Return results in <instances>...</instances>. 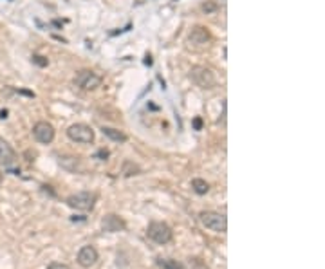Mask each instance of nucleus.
<instances>
[{
  "mask_svg": "<svg viewBox=\"0 0 325 269\" xmlns=\"http://www.w3.org/2000/svg\"><path fill=\"white\" fill-rule=\"evenodd\" d=\"M96 201H98V195L94 192H78V194H72L65 199L67 206L76 210V212H92Z\"/></svg>",
  "mask_w": 325,
  "mask_h": 269,
  "instance_id": "nucleus-1",
  "label": "nucleus"
},
{
  "mask_svg": "<svg viewBox=\"0 0 325 269\" xmlns=\"http://www.w3.org/2000/svg\"><path fill=\"white\" fill-rule=\"evenodd\" d=\"M199 219L203 222V226H206L208 230H212L215 233H226L228 230L226 215H222L219 212H212V210H206V212L199 213Z\"/></svg>",
  "mask_w": 325,
  "mask_h": 269,
  "instance_id": "nucleus-2",
  "label": "nucleus"
},
{
  "mask_svg": "<svg viewBox=\"0 0 325 269\" xmlns=\"http://www.w3.org/2000/svg\"><path fill=\"white\" fill-rule=\"evenodd\" d=\"M146 235L150 241H154L156 244H168L172 239H174V232L172 228L166 224V222H150L148 228H146Z\"/></svg>",
  "mask_w": 325,
  "mask_h": 269,
  "instance_id": "nucleus-3",
  "label": "nucleus"
},
{
  "mask_svg": "<svg viewBox=\"0 0 325 269\" xmlns=\"http://www.w3.org/2000/svg\"><path fill=\"white\" fill-rule=\"evenodd\" d=\"M190 78L193 80V83L201 89H213L217 85V78L213 74L212 69L203 65H193L190 69Z\"/></svg>",
  "mask_w": 325,
  "mask_h": 269,
  "instance_id": "nucleus-4",
  "label": "nucleus"
},
{
  "mask_svg": "<svg viewBox=\"0 0 325 269\" xmlns=\"http://www.w3.org/2000/svg\"><path fill=\"white\" fill-rule=\"evenodd\" d=\"M67 137L74 143H81V145H90L94 141V130L85 125V123H74L67 128Z\"/></svg>",
  "mask_w": 325,
  "mask_h": 269,
  "instance_id": "nucleus-5",
  "label": "nucleus"
},
{
  "mask_svg": "<svg viewBox=\"0 0 325 269\" xmlns=\"http://www.w3.org/2000/svg\"><path fill=\"white\" fill-rule=\"evenodd\" d=\"M101 81H103V78L96 74L94 71H89V69H81L74 76V85L80 87L81 90H96L101 85Z\"/></svg>",
  "mask_w": 325,
  "mask_h": 269,
  "instance_id": "nucleus-6",
  "label": "nucleus"
},
{
  "mask_svg": "<svg viewBox=\"0 0 325 269\" xmlns=\"http://www.w3.org/2000/svg\"><path fill=\"white\" fill-rule=\"evenodd\" d=\"M33 136L38 143L49 145V143H52V139H54V127L47 121H38L33 127Z\"/></svg>",
  "mask_w": 325,
  "mask_h": 269,
  "instance_id": "nucleus-7",
  "label": "nucleus"
},
{
  "mask_svg": "<svg viewBox=\"0 0 325 269\" xmlns=\"http://www.w3.org/2000/svg\"><path fill=\"white\" fill-rule=\"evenodd\" d=\"M212 42V33L203 25H195L188 34V43L193 47H203Z\"/></svg>",
  "mask_w": 325,
  "mask_h": 269,
  "instance_id": "nucleus-8",
  "label": "nucleus"
},
{
  "mask_svg": "<svg viewBox=\"0 0 325 269\" xmlns=\"http://www.w3.org/2000/svg\"><path fill=\"white\" fill-rule=\"evenodd\" d=\"M101 230L107 233L125 232V230H127V222L123 221L119 215H116V213H107V215L101 219Z\"/></svg>",
  "mask_w": 325,
  "mask_h": 269,
  "instance_id": "nucleus-9",
  "label": "nucleus"
},
{
  "mask_svg": "<svg viewBox=\"0 0 325 269\" xmlns=\"http://www.w3.org/2000/svg\"><path fill=\"white\" fill-rule=\"evenodd\" d=\"M98 259H99V255L94 246H83V248L78 251V257H76V260H78V264H80L81 268H92V266L98 262Z\"/></svg>",
  "mask_w": 325,
  "mask_h": 269,
  "instance_id": "nucleus-10",
  "label": "nucleus"
},
{
  "mask_svg": "<svg viewBox=\"0 0 325 269\" xmlns=\"http://www.w3.org/2000/svg\"><path fill=\"white\" fill-rule=\"evenodd\" d=\"M16 161V152L13 150L9 143L0 137V165L11 166Z\"/></svg>",
  "mask_w": 325,
  "mask_h": 269,
  "instance_id": "nucleus-11",
  "label": "nucleus"
},
{
  "mask_svg": "<svg viewBox=\"0 0 325 269\" xmlns=\"http://www.w3.org/2000/svg\"><path fill=\"white\" fill-rule=\"evenodd\" d=\"M101 132H103V136H107L108 139H112V141H116V143H125L128 139L127 134H123L121 130H118V128L103 127L101 128Z\"/></svg>",
  "mask_w": 325,
  "mask_h": 269,
  "instance_id": "nucleus-12",
  "label": "nucleus"
},
{
  "mask_svg": "<svg viewBox=\"0 0 325 269\" xmlns=\"http://www.w3.org/2000/svg\"><path fill=\"white\" fill-rule=\"evenodd\" d=\"M156 264L159 266L161 269H184V266L174 259H161V257H157Z\"/></svg>",
  "mask_w": 325,
  "mask_h": 269,
  "instance_id": "nucleus-13",
  "label": "nucleus"
},
{
  "mask_svg": "<svg viewBox=\"0 0 325 269\" xmlns=\"http://www.w3.org/2000/svg\"><path fill=\"white\" fill-rule=\"evenodd\" d=\"M121 174L125 175V177H132V175L141 174V168H139L136 163H132V161H125V163H123V168H121Z\"/></svg>",
  "mask_w": 325,
  "mask_h": 269,
  "instance_id": "nucleus-14",
  "label": "nucleus"
},
{
  "mask_svg": "<svg viewBox=\"0 0 325 269\" xmlns=\"http://www.w3.org/2000/svg\"><path fill=\"white\" fill-rule=\"evenodd\" d=\"M192 188L197 195H206L210 192V184L204 179H193L192 181Z\"/></svg>",
  "mask_w": 325,
  "mask_h": 269,
  "instance_id": "nucleus-15",
  "label": "nucleus"
},
{
  "mask_svg": "<svg viewBox=\"0 0 325 269\" xmlns=\"http://www.w3.org/2000/svg\"><path fill=\"white\" fill-rule=\"evenodd\" d=\"M219 9V4H217V2H213V0H206V2H204L203 4V11L204 13H215V11Z\"/></svg>",
  "mask_w": 325,
  "mask_h": 269,
  "instance_id": "nucleus-16",
  "label": "nucleus"
},
{
  "mask_svg": "<svg viewBox=\"0 0 325 269\" xmlns=\"http://www.w3.org/2000/svg\"><path fill=\"white\" fill-rule=\"evenodd\" d=\"M33 63H36L38 67H45L49 61H47V58L40 56V54H34V56H33Z\"/></svg>",
  "mask_w": 325,
  "mask_h": 269,
  "instance_id": "nucleus-17",
  "label": "nucleus"
},
{
  "mask_svg": "<svg viewBox=\"0 0 325 269\" xmlns=\"http://www.w3.org/2000/svg\"><path fill=\"white\" fill-rule=\"evenodd\" d=\"M47 269H71L67 264H60V262H52L51 266H49Z\"/></svg>",
  "mask_w": 325,
  "mask_h": 269,
  "instance_id": "nucleus-18",
  "label": "nucleus"
},
{
  "mask_svg": "<svg viewBox=\"0 0 325 269\" xmlns=\"http://www.w3.org/2000/svg\"><path fill=\"white\" fill-rule=\"evenodd\" d=\"M96 157H99L101 161H107V157H108V150H105V148H101V150L96 154Z\"/></svg>",
  "mask_w": 325,
  "mask_h": 269,
  "instance_id": "nucleus-19",
  "label": "nucleus"
},
{
  "mask_svg": "<svg viewBox=\"0 0 325 269\" xmlns=\"http://www.w3.org/2000/svg\"><path fill=\"white\" fill-rule=\"evenodd\" d=\"M193 127H195V130H201V128H203V119L201 118L193 119Z\"/></svg>",
  "mask_w": 325,
  "mask_h": 269,
  "instance_id": "nucleus-20",
  "label": "nucleus"
},
{
  "mask_svg": "<svg viewBox=\"0 0 325 269\" xmlns=\"http://www.w3.org/2000/svg\"><path fill=\"white\" fill-rule=\"evenodd\" d=\"M0 118H2V119L7 118V110H0Z\"/></svg>",
  "mask_w": 325,
  "mask_h": 269,
  "instance_id": "nucleus-21",
  "label": "nucleus"
},
{
  "mask_svg": "<svg viewBox=\"0 0 325 269\" xmlns=\"http://www.w3.org/2000/svg\"><path fill=\"white\" fill-rule=\"evenodd\" d=\"M2 179H4V174H2V172H0V183H2Z\"/></svg>",
  "mask_w": 325,
  "mask_h": 269,
  "instance_id": "nucleus-22",
  "label": "nucleus"
}]
</instances>
